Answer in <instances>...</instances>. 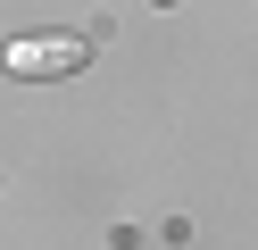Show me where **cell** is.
I'll return each instance as SVG.
<instances>
[{
    "instance_id": "obj_1",
    "label": "cell",
    "mask_w": 258,
    "mask_h": 250,
    "mask_svg": "<svg viewBox=\"0 0 258 250\" xmlns=\"http://www.w3.org/2000/svg\"><path fill=\"white\" fill-rule=\"evenodd\" d=\"M92 50H84V33H17V42L0 50V67L9 75H25V83H50V75H75Z\"/></svg>"
}]
</instances>
